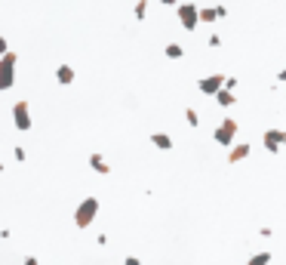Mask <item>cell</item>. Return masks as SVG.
<instances>
[{"instance_id": "4fadbf2b", "label": "cell", "mask_w": 286, "mask_h": 265, "mask_svg": "<svg viewBox=\"0 0 286 265\" xmlns=\"http://www.w3.org/2000/svg\"><path fill=\"white\" fill-rule=\"evenodd\" d=\"M213 22H219V9H216V6L200 9V25H213Z\"/></svg>"}, {"instance_id": "5b68a950", "label": "cell", "mask_w": 286, "mask_h": 265, "mask_svg": "<svg viewBox=\"0 0 286 265\" xmlns=\"http://www.w3.org/2000/svg\"><path fill=\"white\" fill-rule=\"evenodd\" d=\"M12 123H15V130H18V133H28V130L34 127V117H31V105H28L25 99H18V102L12 105Z\"/></svg>"}, {"instance_id": "30bf717a", "label": "cell", "mask_w": 286, "mask_h": 265, "mask_svg": "<svg viewBox=\"0 0 286 265\" xmlns=\"http://www.w3.org/2000/svg\"><path fill=\"white\" fill-rule=\"evenodd\" d=\"M89 167H92V173H99V176H108V173H111V164L105 161V154H89Z\"/></svg>"}, {"instance_id": "e0dca14e", "label": "cell", "mask_w": 286, "mask_h": 265, "mask_svg": "<svg viewBox=\"0 0 286 265\" xmlns=\"http://www.w3.org/2000/svg\"><path fill=\"white\" fill-rule=\"evenodd\" d=\"M132 12H136V19H139V22H142V19H145V15H148V0H139V3H136V9H132Z\"/></svg>"}, {"instance_id": "ffe728a7", "label": "cell", "mask_w": 286, "mask_h": 265, "mask_svg": "<svg viewBox=\"0 0 286 265\" xmlns=\"http://www.w3.org/2000/svg\"><path fill=\"white\" fill-rule=\"evenodd\" d=\"M123 265H142V259H139V256H126V259H123Z\"/></svg>"}, {"instance_id": "d6986e66", "label": "cell", "mask_w": 286, "mask_h": 265, "mask_svg": "<svg viewBox=\"0 0 286 265\" xmlns=\"http://www.w3.org/2000/svg\"><path fill=\"white\" fill-rule=\"evenodd\" d=\"M12 157H15V161H18V164H22V161H28V154H25V148H22V145H18V148H15V151H12Z\"/></svg>"}, {"instance_id": "7c38bea8", "label": "cell", "mask_w": 286, "mask_h": 265, "mask_svg": "<svg viewBox=\"0 0 286 265\" xmlns=\"http://www.w3.org/2000/svg\"><path fill=\"white\" fill-rule=\"evenodd\" d=\"M151 145L160 148V151H173V136H166V133H151Z\"/></svg>"}, {"instance_id": "8fae6325", "label": "cell", "mask_w": 286, "mask_h": 265, "mask_svg": "<svg viewBox=\"0 0 286 265\" xmlns=\"http://www.w3.org/2000/svg\"><path fill=\"white\" fill-rule=\"evenodd\" d=\"M213 99H216V102H219L222 108H231V105L237 102V93H234V90H228V86H222V90H219V93H216Z\"/></svg>"}, {"instance_id": "7402d4cb", "label": "cell", "mask_w": 286, "mask_h": 265, "mask_svg": "<svg viewBox=\"0 0 286 265\" xmlns=\"http://www.w3.org/2000/svg\"><path fill=\"white\" fill-rule=\"evenodd\" d=\"M277 83H286V68H280V71H277Z\"/></svg>"}, {"instance_id": "6da1fadb", "label": "cell", "mask_w": 286, "mask_h": 265, "mask_svg": "<svg viewBox=\"0 0 286 265\" xmlns=\"http://www.w3.org/2000/svg\"><path fill=\"white\" fill-rule=\"evenodd\" d=\"M96 216H99V198H83L77 204V210H74V225L86 232L96 222Z\"/></svg>"}, {"instance_id": "2e32d148", "label": "cell", "mask_w": 286, "mask_h": 265, "mask_svg": "<svg viewBox=\"0 0 286 265\" xmlns=\"http://www.w3.org/2000/svg\"><path fill=\"white\" fill-rule=\"evenodd\" d=\"M185 120H188V127H194V130L200 127V114H197L194 108H185Z\"/></svg>"}, {"instance_id": "9c48e42d", "label": "cell", "mask_w": 286, "mask_h": 265, "mask_svg": "<svg viewBox=\"0 0 286 265\" xmlns=\"http://www.w3.org/2000/svg\"><path fill=\"white\" fill-rule=\"evenodd\" d=\"M74 77H77V71H74L71 65H59V68H55V83L71 86V83H74Z\"/></svg>"}, {"instance_id": "cb8c5ba5", "label": "cell", "mask_w": 286, "mask_h": 265, "mask_svg": "<svg viewBox=\"0 0 286 265\" xmlns=\"http://www.w3.org/2000/svg\"><path fill=\"white\" fill-rule=\"evenodd\" d=\"M160 3H163V6H179L182 0H160Z\"/></svg>"}, {"instance_id": "5bb4252c", "label": "cell", "mask_w": 286, "mask_h": 265, "mask_svg": "<svg viewBox=\"0 0 286 265\" xmlns=\"http://www.w3.org/2000/svg\"><path fill=\"white\" fill-rule=\"evenodd\" d=\"M240 265H271V253H265V250L262 253H253L246 262H240Z\"/></svg>"}, {"instance_id": "7a4b0ae2", "label": "cell", "mask_w": 286, "mask_h": 265, "mask_svg": "<svg viewBox=\"0 0 286 265\" xmlns=\"http://www.w3.org/2000/svg\"><path fill=\"white\" fill-rule=\"evenodd\" d=\"M237 133H240L237 120H234V117H225V120L216 127V133H213V142L222 145V148H231V145L237 142Z\"/></svg>"}, {"instance_id": "3957f363", "label": "cell", "mask_w": 286, "mask_h": 265, "mask_svg": "<svg viewBox=\"0 0 286 265\" xmlns=\"http://www.w3.org/2000/svg\"><path fill=\"white\" fill-rule=\"evenodd\" d=\"M15 62H18V56L12 49H6L0 56V93L12 90V83H15Z\"/></svg>"}, {"instance_id": "8992f818", "label": "cell", "mask_w": 286, "mask_h": 265, "mask_svg": "<svg viewBox=\"0 0 286 265\" xmlns=\"http://www.w3.org/2000/svg\"><path fill=\"white\" fill-rule=\"evenodd\" d=\"M262 148H265L268 154H280L286 148V130H277V127L265 130V133H262Z\"/></svg>"}, {"instance_id": "603a6c76", "label": "cell", "mask_w": 286, "mask_h": 265, "mask_svg": "<svg viewBox=\"0 0 286 265\" xmlns=\"http://www.w3.org/2000/svg\"><path fill=\"white\" fill-rule=\"evenodd\" d=\"M25 265H40V259H37V256H28V259H25Z\"/></svg>"}, {"instance_id": "44dd1931", "label": "cell", "mask_w": 286, "mask_h": 265, "mask_svg": "<svg viewBox=\"0 0 286 265\" xmlns=\"http://www.w3.org/2000/svg\"><path fill=\"white\" fill-rule=\"evenodd\" d=\"M6 49H9V43H6V37H3V34H0V56H3V52H6Z\"/></svg>"}, {"instance_id": "277c9868", "label": "cell", "mask_w": 286, "mask_h": 265, "mask_svg": "<svg viewBox=\"0 0 286 265\" xmlns=\"http://www.w3.org/2000/svg\"><path fill=\"white\" fill-rule=\"evenodd\" d=\"M176 15H179V25L185 31H197L200 28V6L197 3H179L176 6Z\"/></svg>"}, {"instance_id": "ac0fdd59", "label": "cell", "mask_w": 286, "mask_h": 265, "mask_svg": "<svg viewBox=\"0 0 286 265\" xmlns=\"http://www.w3.org/2000/svg\"><path fill=\"white\" fill-rule=\"evenodd\" d=\"M206 43H209L213 49H219V46H222V37H219V34H209V37H206Z\"/></svg>"}, {"instance_id": "52a82bcc", "label": "cell", "mask_w": 286, "mask_h": 265, "mask_svg": "<svg viewBox=\"0 0 286 265\" xmlns=\"http://www.w3.org/2000/svg\"><path fill=\"white\" fill-rule=\"evenodd\" d=\"M222 86H225V74H206V77H200V83H197V90H200L203 96H216Z\"/></svg>"}, {"instance_id": "ba28073f", "label": "cell", "mask_w": 286, "mask_h": 265, "mask_svg": "<svg viewBox=\"0 0 286 265\" xmlns=\"http://www.w3.org/2000/svg\"><path fill=\"white\" fill-rule=\"evenodd\" d=\"M250 151H253L250 142H234V145L228 148V164H240V161H246Z\"/></svg>"}, {"instance_id": "d4e9b609", "label": "cell", "mask_w": 286, "mask_h": 265, "mask_svg": "<svg viewBox=\"0 0 286 265\" xmlns=\"http://www.w3.org/2000/svg\"><path fill=\"white\" fill-rule=\"evenodd\" d=\"M3 170H6V167H3V164H0V173H3Z\"/></svg>"}, {"instance_id": "9a60e30c", "label": "cell", "mask_w": 286, "mask_h": 265, "mask_svg": "<svg viewBox=\"0 0 286 265\" xmlns=\"http://www.w3.org/2000/svg\"><path fill=\"white\" fill-rule=\"evenodd\" d=\"M163 56H166V59H182L185 49H182L179 43H166V46H163Z\"/></svg>"}]
</instances>
